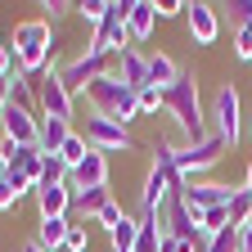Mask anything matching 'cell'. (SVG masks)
Here are the masks:
<instances>
[{
	"label": "cell",
	"instance_id": "4fadbf2b",
	"mask_svg": "<svg viewBox=\"0 0 252 252\" xmlns=\"http://www.w3.org/2000/svg\"><path fill=\"white\" fill-rule=\"evenodd\" d=\"M36 207H41V220H50V216H68V207H72V189H68V185H36Z\"/></svg>",
	"mask_w": 252,
	"mask_h": 252
},
{
	"label": "cell",
	"instance_id": "ffe728a7",
	"mask_svg": "<svg viewBox=\"0 0 252 252\" xmlns=\"http://www.w3.org/2000/svg\"><path fill=\"white\" fill-rule=\"evenodd\" d=\"M72 203H77L81 220H90V216H99V212L113 203V194H108V185H104V189H81V194H72Z\"/></svg>",
	"mask_w": 252,
	"mask_h": 252
},
{
	"label": "cell",
	"instance_id": "52a82bcc",
	"mask_svg": "<svg viewBox=\"0 0 252 252\" xmlns=\"http://www.w3.org/2000/svg\"><path fill=\"white\" fill-rule=\"evenodd\" d=\"M212 117H216V135L234 149V144H239V126H243V122H239V90H234V86H220V90H216Z\"/></svg>",
	"mask_w": 252,
	"mask_h": 252
},
{
	"label": "cell",
	"instance_id": "277c9868",
	"mask_svg": "<svg viewBox=\"0 0 252 252\" xmlns=\"http://www.w3.org/2000/svg\"><path fill=\"white\" fill-rule=\"evenodd\" d=\"M225 140H220L216 131L207 135V140H198V144H189V149H176V171L180 176H198V171H207V167H216L220 158H225Z\"/></svg>",
	"mask_w": 252,
	"mask_h": 252
},
{
	"label": "cell",
	"instance_id": "9a60e30c",
	"mask_svg": "<svg viewBox=\"0 0 252 252\" xmlns=\"http://www.w3.org/2000/svg\"><path fill=\"white\" fill-rule=\"evenodd\" d=\"M153 23H158V5H153V0H131V18H126L131 41H149Z\"/></svg>",
	"mask_w": 252,
	"mask_h": 252
},
{
	"label": "cell",
	"instance_id": "d4e9b609",
	"mask_svg": "<svg viewBox=\"0 0 252 252\" xmlns=\"http://www.w3.org/2000/svg\"><path fill=\"white\" fill-rule=\"evenodd\" d=\"M68 162H63L59 153H45V167H41V185H68Z\"/></svg>",
	"mask_w": 252,
	"mask_h": 252
},
{
	"label": "cell",
	"instance_id": "7a4b0ae2",
	"mask_svg": "<svg viewBox=\"0 0 252 252\" xmlns=\"http://www.w3.org/2000/svg\"><path fill=\"white\" fill-rule=\"evenodd\" d=\"M86 99L94 104V113L99 117H113V122H131V117H140V99H135V90L126 86L117 72L113 77H99L94 86H86Z\"/></svg>",
	"mask_w": 252,
	"mask_h": 252
},
{
	"label": "cell",
	"instance_id": "d6a6232c",
	"mask_svg": "<svg viewBox=\"0 0 252 252\" xmlns=\"http://www.w3.org/2000/svg\"><path fill=\"white\" fill-rule=\"evenodd\" d=\"M180 9H189V5H180V0H158V18H171Z\"/></svg>",
	"mask_w": 252,
	"mask_h": 252
},
{
	"label": "cell",
	"instance_id": "603a6c76",
	"mask_svg": "<svg viewBox=\"0 0 252 252\" xmlns=\"http://www.w3.org/2000/svg\"><path fill=\"white\" fill-rule=\"evenodd\" d=\"M230 225H252V189H234V198H230Z\"/></svg>",
	"mask_w": 252,
	"mask_h": 252
},
{
	"label": "cell",
	"instance_id": "d590c367",
	"mask_svg": "<svg viewBox=\"0 0 252 252\" xmlns=\"http://www.w3.org/2000/svg\"><path fill=\"white\" fill-rule=\"evenodd\" d=\"M158 252H194V248H185V243H176L171 234H162V248H158Z\"/></svg>",
	"mask_w": 252,
	"mask_h": 252
},
{
	"label": "cell",
	"instance_id": "d6986e66",
	"mask_svg": "<svg viewBox=\"0 0 252 252\" xmlns=\"http://www.w3.org/2000/svg\"><path fill=\"white\" fill-rule=\"evenodd\" d=\"M9 104H14V108H27V113L41 108V104H36V86H32L23 72H9Z\"/></svg>",
	"mask_w": 252,
	"mask_h": 252
},
{
	"label": "cell",
	"instance_id": "3957f363",
	"mask_svg": "<svg viewBox=\"0 0 252 252\" xmlns=\"http://www.w3.org/2000/svg\"><path fill=\"white\" fill-rule=\"evenodd\" d=\"M113 68H117L113 54H77L68 68H59V77H63L68 90H86V86H94L99 77H113Z\"/></svg>",
	"mask_w": 252,
	"mask_h": 252
},
{
	"label": "cell",
	"instance_id": "ab89813d",
	"mask_svg": "<svg viewBox=\"0 0 252 252\" xmlns=\"http://www.w3.org/2000/svg\"><path fill=\"white\" fill-rule=\"evenodd\" d=\"M248 189H252V162H248Z\"/></svg>",
	"mask_w": 252,
	"mask_h": 252
},
{
	"label": "cell",
	"instance_id": "7c38bea8",
	"mask_svg": "<svg viewBox=\"0 0 252 252\" xmlns=\"http://www.w3.org/2000/svg\"><path fill=\"white\" fill-rule=\"evenodd\" d=\"M113 59H117V77L140 94V90L149 86V54H140L135 45H126V50H122V54H113Z\"/></svg>",
	"mask_w": 252,
	"mask_h": 252
},
{
	"label": "cell",
	"instance_id": "f546056e",
	"mask_svg": "<svg viewBox=\"0 0 252 252\" xmlns=\"http://www.w3.org/2000/svg\"><path fill=\"white\" fill-rule=\"evenodd\" d=\"M63 248H68V252H86V248H90L86 225H68V239H63Z\"/></svg>",
	"mask_w": 252,
	"mask_h": 252
},
{
	"label": "cell",
	"instance_id": "8992f818",
	"mask_svg": "<svg viewBox=\"0 0 252 252\" xmlns=\"http://www.w3.org/2000/svg\"><path fill=\"white\" fill-rule=\"evenodd\" d=\"M36 104H41V117H59V122H68L72 117V90L63 86V77L50 68L45 81L36 86Z\"/></svg>",
	"mask_w": 252,
	"mask_h": 252
},
{
	"label": "cell",
	"instance_id": "9c48e42d",
	"mask_svg": "<svg viewBox=\"0 0 252 252\" xmlns=\"http://www.w3.org/2000/svg\"><path fill=\"white\" fill-rule=\"evenodd\" d=\"M0 153H5V167H9V171L27 176L32 185H41V167H45V153H41L36 144H9V140H5V149H0Z\"/></svg>",
	"mask_w": 252,
	"mask_h": 252
},
{
	"label": "cell",
	"instance_id": "ba28073f",
	"mask_svg": "<svg viewBox=\"0 0 252 252\" xmlns=\"http://www.w3.org/2000/svg\"><path fill=\"white\" fill-rule=\"evenodd\" d=\"M0 126H5V140H9V144H36V149H41V117H36V113L9 104L5 113H0Z\"/></svg>",
	"mask_w": 252,
	"mask_h": 252
},
{
	"label": "cell",
	"instance_id": "7402d4cb",
	"mask_svg": "<svg viewBox=\"0 0 252 252\" xmlns=\"http://www.w3.org/2000/svg\"><path fill=\"white\" fill-rule=\"evenodd\" d=\"M68 225H72L68 216H50V220H41V234H36V243H41L45 252L63 248V239H68Z\"/></svg>",
	"mask_w": 252,
	"mask_h": 252
},
{
	"label": "cell",
	"instance_id": "30bf717a",
	"mask_svg": "<svg viewBox=\"0 0 252 252\" xmlns=\"http://www.w3.org/2000/svg\"><path fill=\"white\" fill-rule=\"evenodd\" d=\"M104 185H108V158H104L99 149H90V153H86V162L72 167L68 189H72V194H81V189H104Z\"/></svg>",
	"mask_w": 252,
	"mask_h": 252
},
{
	"label": "cell",
	"instance_id": "74e56055",
	"mask_svg": "<svg viewBox=\"0 0 252 252\" xmlns=\"http://www.w3.org/2000/svg\"><path fill=\"white\" fill-rule=\"evenodd\" d=\"M9 108V77H0V113Z\"/></svg>",
	"mask_w": 252,
	"mask_h": 252
},
{
	"label": "cell",
	"instance_id": "5b68a950",
	"mask_svg": "<svg viewBox=\"0 0 252 252\" xmlns=\"http://www.w3.org/2000/svg\"><path fill=\"white\" fill-rule=\"evenodd\" d=\"M86 144L99 149V153H117V149L126 153V149H131V131H126L122 122L94 113V117H86Z\"/></svg>",
	"mask_w": 252,
	"mask_h": 252
},
{
	"label": "cell",
	"instance_id": "e0dca14e",
	"mask_svg": "<svg viewBox=\"0 0 252 252\" xmlns=\"http://www.w3.org/2000/svg\"><path fill=\"white\" fill-rule=\"evenodd\" d=\"M176 77H180V68L171 63V54H149V86H158V90H171L176 86Z\"/></svg>",
	"mask_w": 252,
	"mask_h": 252
},
{
	"label": "cell",
	"instance_id": "5bb4252c",
	"mask_svg": "<svg viewBox=\"0 0 252 252\" xmlns=\"http://www.w3.org/2000/svg\"><path fill=\"white\" fill-rule=\"evenodd\" d=\"M185 14H189V36H194L198 45H212V41H216V32H220L216 9H212V5H189Z\"/></svg>",
	"mask_w": 252,
	"mask_h": 252
},
{
	"label": "cell",
	"instance_id": "cb8c5ba5",
	"mask_svg": "<svg viewBox=\"0 0 252 252\" xmlns=\"http://www.w3.org/2000/svg\"><path fill=\"white\" fill-rule=\"evenodd\" d=\"M86 153H90V144H86V135H77V131L68 135V144H63V149H59V158H63V162H68V171L86 162Z\"/></svg>",
	"mask_w": 252,
	"mask_h": 252
},
{
	"label": "cell",
	"instance_id": "4dcf8cb0",
	"mask_svg": "<svg viewBox=\"0 0 252 252\" xmlns=\"http://www.w3.org/2000/svg\"><path fill=\"white\" fill-rule=\"evenodd\" d=\"M77 9H81L94 27H99V23H104V14H108V0H86V5H77Z\"/></svg>",
	"mask_w": 252,
	"mask_h": 252
},
{
	"label": "cell",
	"instance_id": "83f0119b",
	"mask_svg": "<svg viewBox=\"0 0 252 252\" xmlns=\"http://www.w3.org/2000/svg\"><path fill=\"white\" fill-rule=\"evenodd\" d=\"M230 225V207H212V212H203V234L212 239L216 230H225Z\"/></svg>",
	"mask_w": 252,
	"mask_h": 252
},
{
	"label": "cell",
	"instance_id": "836d02e7",
	"mask_svg": "<svg viewBox=\"0 0 252 252\" xmlns=\"http://www.w3.org/2000/svg\"><path fill=\"white\" fill-rule=\"evenodd\" d=\"M68 9H72V5H63V0H50V5H45V14H50V27H54L63 14H68Z\"/></svg>",
	"mask_w": 252,
	"mask_h": 252
},
{
	"label": "cell",
	"instance_id": "e575fe53",
	"mask_svg": "<svg viewBox=\"0 0 252 252\" xmlns=\"http://www.w3.org/2000/svg\"><path fill=\"white\" fill-rule=\"evenodd\" d=\"M230 14H234V23H248V18H252V0H239V5H230Z\"/></svg>",
	"mask_w": 252,
	"mask_h": 252
},
{
	"label": "cell",
	"instance_id": "f35d334b",
	"mask_svg": "<svg viewBox=\"0 0 252 252\" xmlns=\"http://www.w3.org/2000/svg\"><path fill=\"white\" fill-rule=\"evenodd\" d=\"M23 252H45V248H41V243H36V239H32V243H27V248H23Z\"/></svg>",
	"mask_w": 252,
	"mask_h": 252
},
{
	"label": "cell",
	"instance_id": "2e32d148",
	"mask_svg": "<svg viewBox=\"0 0 252 252\" xmlns=\"http://www.w3.org/2000/svg\"><path fill=\"white\" fill-rule=\"evenodd\" d=\"M167 198H171V185H167V176L162 171H149V180H144V194H140V212H162L167 207Z\"/></svg>",
	"mask_w": 252,
	"mask_h": 252
},
{
	"label": "cell",
	"instance_id": "8fae6325",
	"mask_svg": "<svg viewBox=\"0 0 252 252\" xmlns=\"http://www.w3.org/2000/svg\"><path fill=\"white\" fill-rule=\"evenodd\" d=\"M230 198H234V189H225V185H212V180H194V185H185V203L194 207V212L230 207Z\"/></svg>",
	"mask_w": 252,
	"mask_h": 252
},
{
	"label": "cell",
	"instance_id": "484cf974",
	"mask_svg": "<svg viewBox=\"0 0 252 252\" xmlns=\"http://www.w3.org/2000/svg\"><path fill=\"white\" fill-rule=\"evenodd\" d=\"M203 252H239V225H225V230H216V234L203 243Z\"/></svg>",
	"mask_w": 252,
	"mask_h": 252
},
{
	"label": "cell",
	"instance_id": "60d3db41",
	"mask_svg": "<svg viewBox=\"0 0 252 252\" xmlns=\"http://www.w3.org/2000/svg\"><path fill=\"white\" fill-rule=\"evenodd\" d=\"M0 176H5V153H0Z\"/></svg>",
	"mask_w": 252,
	"mask_h": 252
},
{
	"label": "cell",
	"instance_id": "44dd1931",
	"mask_svg": "<svg viewBox=\"0 0 252 252\" xmlns=\"http://www.w3.org/2000/svg\"><path fill=\"white\" fill-rule=\"evenodd\" d=\"M108 239H113V252H135V239H140V220H135V216H122L117 225L108 230Z\"/></svg>",
	"mask_w": 252,
	"mask_h": 252
},
{
	"label": "cell",
	"instance_id": "8d00e7d4",
	"mask_svg": "<svg viewBox=\"0 0 252 252\" xmlns=\"http://www.w3.org/2000/svg\"><path fill=\"white\" fill-rule=\"evenodd\" d=\"M239 252H252V225H239Z\"/></svg>",
	"mask_w": 252,
	"mask_h": 252
},
{
	"label": "cell",
	"instance_id": "6da1fadb",
	"mask_svg": "<svg viewBox=\"0 0 252 252\" xmlns=\"http://www.w3.org/2000/svg\"><path fill=\"white\" fill-rule=\"evenodd\" d=\"M167 113L176 117V126L185 131L189 144H198V140L212 135L207 122H203V104H198V81H194V72H180L176 77V86L167 90Z\"/></svg>",
	"mask_w": 252,
	"mask_h": 252
},
{
	"label": "cell",
	"instance_id": "1f68e13d",
	"mask_svg": "<svg viewBox=\"0 0 252 252\" xmlns=\"http://www.w3.org/2000/svg\"><path fill=\"white\" fill-rule=\"evenodd\" d=\"M122 216H126V212H122V207H117V203H108V207H104V212H99V220H104V225H108V230H113V225H117V220H122Z\"/></svg>",
	"mask_w": 252,
	"mask_h": 252
},
{
	"label": "cell",
	"instance_id": "f1b7e54d",
	"mask_svg": "<svg viewBox=\"0 0 252 252\" xmlns=\"http://www.w3.org/2000/svg\"><path fill=\"white\" fill-rule=\"evenodd\" d=\"M234 54L239 59H252V18L234 27Z\"/></svg>",
	"mask_w": 252,
	"mask_h": 252
},
{
	"label": "cell",
	"instance_id": "4316f807",
	"mask_svg": "<svg viewBox=\"0 0 252 252\" xmlns=\"http://www.w3.org/2000/svg\"><path fill=\"white\" fill-rule=\"evenodd\" d=\"M135 99H140V117H144V113H158V108H167V94L158 90V86H144Z\"/></svg>",
	"mask_w": 252,
	"mask_h": 252
},
{
	"label": "cell",
	"instance_id": "ac0fdd59",
	"mask_svg": "<svg viewBox=\"0 0 252 252\" xmlns=\"http://www.w3.org/2000/svg\"><path fill=\"white\" fill-rule=\"evenodd\" d=\"M72 135V126L68 122H59V117H41V153H59L63 144H68Z\"/></svg>",
	"mask_w": 252,
	"mask_h": 252
}]
</instances>
